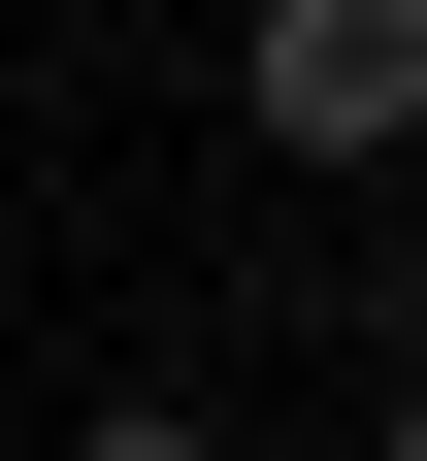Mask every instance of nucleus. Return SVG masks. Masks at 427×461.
Masks as SVG:
<instances>
[{
	"mask_svg": "<svg viewBox=\"0 0 427 461\" xmlns=\"http://www.w3.org/2000/svg\"><path fill=\"white\" fill-rule=\"evenodd\" d=\"M361 461H427V363H395V395H361Z\"/></svg>",
	"mask_w": 427,
	"mask_h": 461,
	"instance_id": "obj_3",
	"label": "nucleus"
},
{
	"mask_svg": "<svg viewBox=\"0 0 427 461\" xmlns=\"http://www.w3.org/2000/svg\"><path fill=\"white\" fill-rule=\"evenodd\" d=\"M67 461H230V429H198V395H99V429H67Z\"/></svg>",
	"mask_w": 427,
	"mask_h": 461,
	"instance_id": "obj_2",
	"label": "nucleus"
},
{
	"mask_svg": "<svg viewBox=\"0 0 427 461\" xmlns=\"http://www.w3.org/2000/svg\"><path fill=\"white\" fill-rule=\"evenodd\" d=\"M230 132L263 165H427V0H263L230 33Z\"/></svg>",
	"mask_w": 427,
	"mask_h": 461,
	"instance_id": "obj_1",
	"label": "nucleus"
}]
</instances>
